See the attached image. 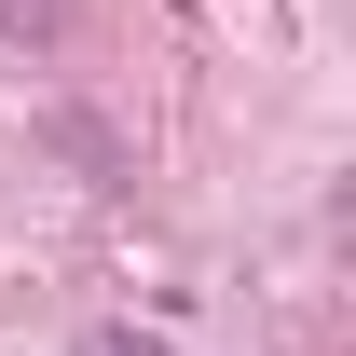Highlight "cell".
<instances>
[{
	"label": "cell",
	"mask_w": 356,
	"mask_h": 356,
	"mask_svg": "<svg viewBox=\"0 0 356 356\" xmlns=\"http://www.w3.org/2000/svg\"><path fill=\"white\" fill-rule=\"evenodd\" d=\"M0 28L14 42H55V0H0Z\"/></svg>",
	"instance_id": "1"
},
{
	"label": "cell",
	"mask_w": 356,
	"mask_h": 356,
	"mask_svg": "<svg viewBox=\"0 0 356 356\" xmlns=\"http://www.w3.org/2000/svg\"><path fill=\"white\" fill-rule=\"evenodd\" d=\"M83 356H165V343H137V329H96V343Z\"/></svg>",
	"instance_id": "2"
}]
</instances>
